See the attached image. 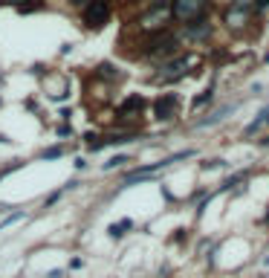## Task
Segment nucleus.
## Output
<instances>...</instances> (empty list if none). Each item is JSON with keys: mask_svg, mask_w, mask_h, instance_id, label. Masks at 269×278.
<instances>
[{"mask_svg": "<svg viewBox=\"0 0 269 278\" xmlns=\"http://www.w3.org/2000/svg\"><path fill=\"white\" fill-rule=\"evenodd\" d=\"M211 96H214V87H208L206 93H200L197 99H194V108H200V105H206V102H211Z\"/></svg>", "mask_w": 269, "mask_h": 278, "instance_id": "nucleus-14", "label": "nucleus"}, {"mask_svg": "<svg viewBox=\"0 0 269 278\" xmlns=\"http://www.w3.org/2000/svg\"><path fill=\"white\" fill-rule=\"evenodd\" d=\"M142 108H145V99H142V96H130V99L119 108V116H122V119H125V116H133V113H139Z\"/></svg>", "mask_w": 269, "mask_h": 278, "instance_id": "nucleus-8", "label": "nucleus"}, {"mask_svg": "<svg viewBox=\"0 0 269 278\" xmlns=\"http://www.w3.org/2000/svg\"><path fill=\"white\" fill-rule=\"evenodd\" d=\"M127 229H133V220H119V223L110 226V238H122Z\"/></svg>", "mask_w": 269, "mask_h": 278, "instance_id": "nucleus-11", "label": "nucleus"}, {"mask_svg": "<svg viewBox=\"0 0 269 278\" xmlns=\"http://www.w3.org/2000/svg\"><path fill=\"white\" fill-rule=\"evenodd\" d=\"M208 0H171V15L182 23H191V20L203 18Z\"/></svg>", "mask_w": 269, "mask_h": 278, "instance_id": "nucleus-4", "label": "nucleus"}, {"mask_svg": "<svg viewBox=\"0 0 269 278\" xmlns=\"http://www.w3.org/2000/svg\"><path fill=\"white\" fill-rule=\"evenodd\" d=\"M20 217H23V215H20V212H18V215H12V217H6V220L0 223V229H3V226H9V223H15V220H20Z\"/></svg>", "mask_w": 269, "mask_h": 278, "instance_id": "nucleus-17", "label": "nucleus"}, {"mask_svg": "<svg viewBox=\"0 0 269 278\" xmlns=\"http://www.w3.org/2000/svg\"><path fill=\"white\" fill-rule=\"evenodd\" d=\"M61 154H64L61 145H52V148H46V151H44V160H58Z\"/></svg>", "mask_w": 269, "mask_h": 278, "instance_id": "nucleus-15", "label": "nucleus"}, {"mask_svg": "<svg viewBox=\"0 0 269 278\" xmlns=\"http://www.w3.org/2000/svg\"><path fill=\"white\" fill-rule=\"evenodd\" d=\"M159 3H168V0H151V6H159Z\"/></svg>", "mask_w": 269, "mask_h": 278, "instance_id": "nucleus-19", "label": "nucleus"}, {"mask_svg": "<svg viewBox=\"0 0 269 278\" xmlns=\"http://www.w3.org/2000/svg\"><path fill=\"white\" fill-rule=\"evenodd\" d=\"M70 134H72L70 125H61V128H58V136H70Z\"/></svg>", "mask_w": 269, "mask_h": 278, "instance_id": "nucleus-18", "label": "nucleus"}, {"mask_svg": "<svg viewBox=\"0 0 269 278\" xmlns=\"http://www.w3.org/2000/svg\"><path fill=\"white\" fill-rule=\"evenodd\" d=\"M246 20H249V15H246V12H240V9H229L226 12V23H229V27L232 29H240V27H246Z\"/></svg>", "mask_w": 269, "mask_h": 278, "instance_id": "nucleus-9", "label": "nucleus"}, {"mask_svg": "<svg viewBox=\"0 0 269 278\" xmlns=\"http://www.w3.org/2000/svg\"><path fill=\"white\" fill-rule=\"evenodd\" d=\"M232 110H234V105H223V108H220V110H214L211 116H206V119H203V122H200V128H208V125H214V122H220V119H226V116H229Z\"/></svg>", "mask_w": 269, "mask_h": 278, "instance_id": "nucleus-10", "label": "nucleus"}, {"mask_svg": "<svg viewBox=\"0 0 269 278\" xmlns=\"http://www.w3.org/2000/svg\"><path fill=\"white\" fill-rule=\"evenodd\" d=\"M99 75H101V79H119V70L113 67V64H101V67H99Z\"/></svg>", "mask_w": 269, "mask_h": 278, "instance_id": "nucleus-12", "label": "nucleus"}, {"mask_svg": "<svg viewBox=\"0 0 269 278\" xmlns=\"http://www.w3.org/2000/svg\"><path fill=\"white\" fill-rule=\"evenodd\" d=\"M174 110H177V96H174V93H165V96H159V99L153 102V113H156V119H171L174 116Z\"/></svg>", "mask_w": 269, "mask_h": 278, "instance_id": "nucleus-7", "label": "nucleus"}, {"mask_svg": "<svg viewBox=\"0 0 269 278\" xmlns=\"http://www.w3.org/2000/svg\"><path fill=\"white\" fill-rule=\"evenodd\" d=\"M110 18V3L107 0H90L84 6V23L90 29H101Z\"/></svg>", "mask_w": 269, "mask_h": 278, "instance_id": "nucleus-5", "label": "nucleus"}, {"mask_svg": "<svg viewBox=\"0 0 269 278\" xmlns=\"http://www.w3.org/2000/svg\"><path fill=\"white\" fill-rule=\"evenodd\" d=\"M171 3H159V6H151V9L145 12L142 18H139V29H145V32H151V35H156V32H165V27L171 23Z\"/></svg>", "mask_w": 269, "mask_h": 278, "instance_id": "nucleus-1", "label": "nucleus"}, {"mask_svg": "<svg viewBox=\"0 0 269 278\" xmlns=\"http://www.w3.org/2000/svg\"><path fill=\"white\" fill-rule=\"evenodd\" d=\"M258 6V0H234V9L246 12V15H252V9Z\"/></svg>", "mask_w": 269, "mask_h": 278, "instance_id": "nucleus-13", "label": "nucleus"}, {"mask_svg": "<svg viewBox=\"0 0 269 278\" xmlns=\"http://www.w3.org/2000/svg\"><path fill=\"white\" fill-rule=\"evenodd\" d=\"M122 162H127V157H113V160H110L107 165H104V168H107V171H110V168H119Z\"/></svg>", "mask_w": 269, "mask_h": 278, "instance_id": "nucleus-16", "label": "nucleus"}, {"mask_svg": "<svg viewBox=\"0 0 269 278\" xmlns=\"http://www.w3.org/2000/svg\"><path fill=\"white\" fill-rule=\"evenodd\" d=\"M174 53H177V38L171 35V32H156L145 44V55L148 58H168Z\"/></svg>", "mask_w": 269, "mask_h": 278, "instance_id": "nucleus-3", "label": "nucleus"}, {"mask_svg": "<svg viewBox=\"0 0 269 278\" xmlns=\"http://www.w3.org/2000/svg\"><path fill=\"white\" fill-rule=\"evenodd\" d=\"M185 35H189L191 41H206V38L211 35V23H208L206 15L197 18V20H191V23H185Z\"/></svg>", "mask_w": 269, "mask_h": 278, "instance_id": "nucleus-6", "label": "nucleus"}, {"mask_svg": "<svg viewBox=\"0 0 269 278\" xmlns=\"http://www.w3.org/2000/svg\"><path fill=\"white\" fill-rule=\"evenodd\" d=\"M266 125H269V119H266Z\"/></svg>", "mask_w": 269, "mask_h": 278, "instance_id": "nucleus-20", "label": "nucleus"}, {"mask_svg": "<svg viewBox=\"0 0 269 278\" xmlns=\"http://www.w3.org/2000/svg\"><path fill=\"white\" fill-rule=\"evenodd\" d=\"M191 67H200V55H179L174 61H165L159 67V81H174V79H182Z\"/></svg>", "mask_w": 269, "mask_h": 278, "instance_id": "nucleus-2", "label": "nucleus"}]
</instances>
